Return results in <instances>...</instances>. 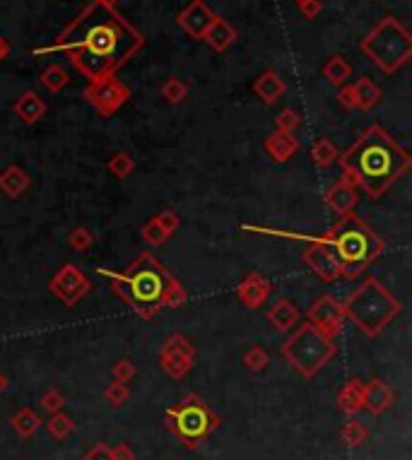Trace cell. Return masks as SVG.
<instances>
[{
    "label": "cell",
    "instance_id": "48",
    "mask_svg": "<svg viewBox=\"0 0 412 460\" xmlns=\"http://www.w3.org/2000/svg\"><path fill=\"white\" fill-rule=\"evenodd\" d=\"M97 5H102V8H116V3H121V0H94Z\"/></svg>",
    "mask_w": 412,
    "mask_h": 460
},
{
    "label": "cell",
    "instance_id": "41",
    "mask_svg": "<svg viewBox=\"0 0 412 460\" xmlns=\"http://www.w3.org/2000/svg\"><path fill=\"white\" fill-rule=\"evenodd\" d=\"M133 376H135V366L128 362V359H123V362H116V366H114V378H116V381L128 383Z\"/></svg>",
    "mask_w": 412,
    "mask_h": 460
},
{
    "label": "cell",
    "instance_id": "3",
    "mask_svg": "<svg viewBox=\"0 0 412 460\" xmlns=\"http://www.w3.org/2000/svg\"><path fill=\"white\" fill-rule=\"evenodd\" d=\"M246 231H256V234L280 236V238H297V241H309L326 246L335 255L340 265V277H357L374 258L384 253V241L376 234L372 226H367L355 214H345L333 229L326 234H302V231H287V229H268V226H253L244 224Z\"/></svg>",
    "mask_w": 412,
    "mask_h": 460
},
{
    "label": "cell",
    "instance_id": "15",
    "mask_svg": "<svg viewBox=\"0 0 412 460\" xmlns=\"http://www.w3.org/2000/svg\"><path fill=\"white\" fill-rule=\"evenodd\" d=\"M237 296L244 306L258 308L266 304V299L270 296V282L261 275V272H249L237 287Z\"/></svg>",
    "mask_w": 412,
    "mask_h": 460
},
{
    "label": "cell",
    "instance_id": "30",
    "mask_svg": "<svg viewBox=\"0 0 412 460\" xmlns=\"http://www.w3.org/2000/svg\"><path fill=\"white\" fill-rule=\"evenodd\" d=\"M186 301V289L181 287V282L176 277L169 279L167 289H164V296H162V306L164 308H179L181 304Z\"/></svg>",
    "mask_w": 412,
    "mask_h": 460
},
{
    "label": "cell",
    "instance_id": "12",
    "mask_svg": "<svg viewBox=\"0 0 412 460\" xmlns=\"http://www.w3.org/2000/svg\"><path fill=\"white\" fill-rule=\"evenodd\" d=\"M306 318H309V323L314 325L316 330H321L326 337H335L340 333V328H343L345 311L340 301H335L331 294H326L309 308Z\"/></svg>",
    "mask_w": 412,
    "mask_h": 460
},
{
    "label": "cell",
    "instance_id": "6",
    "mask_svg": "<svg viewBox=\"0 0 412 460\" xmlns=\"http://www.w3.org/2000/svg\"><path fill=\"white\" fill-rule=\"evenodd\" d=\"M362 54L384 73H396L410 61L412 37L396 17H384L362 42Z\"/></svg>",
    "mask_w": 412,
    "mask_h": 460
},
{
    "label": "cell",
    "instance_id": "44",
    "mask_svg": "<svg viewBox=\"0 0 412 460\" xmlns=\"http://www.w3.org/2000/svg\"><path fill=\"white\" fill-rule=\"evenodd\" d=\"M41 405H44V410H49V412H58L63 407V395L56 393V391L46 393L44 398H41Z\"/></svg>",
    "mask_w": 412,
    "mask_h": 460
},
{
    "label": "cell",
    "instance_id": "5",
    "mask_svg": "<svg viewBox=\"0 0 412 460\" xmlns=\"http://www.w3.org/2000/svg\"><path fill=\"white\" fill-rule=\"evenodd\" d=\"M343 311H345V318H350L364 335L376 337L403 311V304H400V299H396V296L388 292L379 279L369 277L347 296Z\"/></svg>",
    "mask_w": 412,
    "mask_h": 460
},
{
    "label": "cell",
    "instance_id": "31",
    "mask_svg": "<svg viewBox=\"0 0 412 460\" xmlns=\"http://www.w3.org/2000/svg\"><path fill=\"white\" fill-rule=\"evenodd\" d=\"M160 92L169 104H181L188 97V87H186V83H181L179 78H169L167 83L162 85Z\"/></svg>",
    "mask_w": 412,
    "mask_h": 460
},
{
    "label": "cell",
    "instance_id": "16",
    "mask_svg": "<svg viewBox=\"0 0 412 460\" xmlns=\"http://www.w3.org/2000/svg\"><path fill=\"white\" fill-rule=\"evenodd\" d=\"M266 152L273 162H278V164H285V162H290L294 155L299 152V143L297 138L292 135V133H280L275 131L273 135L266 140Z\"/></svg>",
    "mask_w": 412,
    "mask_h": 460
},
{
    "label": "cell",
    "instance_id": "39",
    "mask_svg": "<svg viewBox=\"0 0 412 460\" xmlns=\"http://www.w3.org/2000/svg\"><path fill=\"white\" fill-rule=\"evenodd\" d=\"M275 126H278L280 133H294L299 126V114L294 109H285L278 119H275Z\"/></svg>",
    "mask_w": 412,
    "mask_h": 460
},
{
    "label": "cell",
    "instance_id": "27",
    "mask_svg": "<svg viewBox=\"0 0 412 460\" xmlns=\"http://www.w3.org/2000/svg\"><path fill=\"white\" fill-rule=\"evenodd\" d=\"M70 83V75L63 66H49L41 73V85L49 92H61Z\"/></svg>",
    "mask_w": 412,
    "mask_h": 460
},
{
    "label": "cell",
    "instance_id": "50",
    "mask_svg": "<svg viewBox=\"0 0 412 460\" xmlns=\"http://www.w3.org/2000/svg\"><path fill=\"white\" fill-rule=\"evenodd\" d=\"M294 3H297V5H299V3H304V0H294Z\"/></svg>",
    "mask_w": 412,
    "mask_h": 460
},
{
    "label": "cell",
    "instance_id": "10",
    "mask_svg": "<svg viewBox=\"0 0 412 460\" xmlns=\"http://www.w3.org/2000/svg\"><path fill=\"white\" fill-rule=\"evenodd\" d=\"M49 289L66 306H75L82 296L90 292V279L85 277V272H82L78 265L68 263V265H63L54 277H51Z\"/></svg>",
    "mask_w": 412,
    "mask_h": 460
},
{
    "label": "cell",
    "instance_id": "8",
    "mask_svg": "<svg viewBox=\"0 0 412 460\" xmlns=\"http://www.w3.org/2000/svg\"><path fill=\"white\" fill-rule=\"evenodd\" d=\"M167 422L176 439H181L186 446H196L220 424V419L198 395H188L184 403L167 412Z\"/></svg>",
    "mask_w": 412,
    "mask_h": 460
},
{
    "label": "cell",
    "instance_id": "47",
    "mask_svg": "<svg viewBox=\"0 0 412 460\" xmlns=\"http://www.w3.org/2000/svg\"><path fill=\"white\" fill-rule=\"evenodd\" d=\"M8 54H10V44H8V39H5L3 34H0V63H3L5 58H8Z\"/></svg>",
    "mask_w": 412,
    "mask_h": 460
},
{
    "label": "cell",
    "instance_id": "13",
    "mask_svg": "<svg viewBox=\"0 0 412 460\" xmlns=\"http://www.w3.org/2000/svg\"><path fill=\"white\" fill-rule=\"evenodd\" d=\"M215 17L217 15L210 10V5L205 3V0H191V3L179 13L176 22H179V27L184 29L191 39H203Z\"/></svg>",
    "mask_w": 412,
    "mask_h": 460
},
{
    "label": "cell",
    "instance_id": "26",
    "mask_svg": "<svg viewBox=\"0 0 412 460\" xmlns=\"http://www.w3.org/2000/svg\"><path fill=\"white\" fill-rule=\"evenodd\" d=\"M350 63L345 61L343 56H333L331 61L323 66V78L328 80L331 85H345L347 83V78H350Z\"/></svg>",
    "mask_w": 412,
    "mask_h": 460
},
{
    "label": "cell",
    "instance_id": "33",
    "mask_svg": "<svg viewBox=\"0 0 412 460\" xmlns=\"http://www.w3.org/2000/svg\"><path fill=\"white\" fill-rule=\"evenodd\" d=\"M49 432L56 436V439H66V436L73 432V419L66 417V415H61V412H56L54 417L49 419Z\"/></svg>",
    "mask_w": 412,
    "mask_h": 460
},
{
    "label": "cell",
    "instance_id": "28",
    "mask_svg": "<svg viewBox=\"0 0 412 460\" xmlns=\"http://www.w3.org/2000/svg\"><path fill=\"white\" fill-rule=\"evenodd\" d=\"M335 157H338V150H335V145L331 140H319V143H314V147H311V159H314L316 167H331L335 162Z\"/></svg>",
    "mask_w": 412,
    "mask_h": 460
},
{
    "label": "cell",
    "instance_id": "1",
    "mask_svg": "<svg viewBox=\"0 0 412 460\" xmlns=\"http://www.w3.org/2000/svg\"><path fill=\"white\" fill-rule=\"evenodd\" d=\"M145 37L114 8L92 3L56 37L54 44L34 49V56L66 51L70 63L90 83L114 78L121 66L143 49Z\"/></svg>",
    "mask_w": 412,
    "mask_h": 460
},
{
    "label": "cell",
    "instance_id": "36",
    "mask_svg": "<svg viewBox=\"0 0 412 460\" xmlns=\"http://www.w3.org/2000/svg\"><path fill=\"white\" fill-rule=\"evenodd\" d=\"M143 238L147 243H150V246H162L164 241H167V234H164V229L160 224H157V219L152 217L150 222H147L145 226H143Z\"/></svg>",
    "mask_w": 412,
    "mask_h": 460
},
{
    "label": "cell",
    "instance_id": "4",
    "mask_svg": "<svg viewBox=\"0 0 412 460\" xmlns=\"http://www.w3.org/2000/svg\"><path fill=\"white\" fill-rule=\"evenodd\" d=\"M97 275L111 279V289L133 308L145 321L155 318V313L162 308V296L167 289L169 270L152 253H143L135 263H131L123 272L109 270V267H97Z\"/></svg>",
    "mask_w": 412,
    "mask_h": 460
},
{
    "label": "cell",
    "instance_id": "32",
    "mask_svg": "<svg viewBox=\"0 0 412 460\" xmlns=\"http://www.w3.org/2000/svg\"><path fill=\"white\" fill-rule=\"evenodd\" d=\"M133 169H135V159L126 152H119L109 159V171L114 174L116 178H128L133 174Z\"/></svg>",
    "mask_w": 412,
    "mask_h": 460
},
{
    "label": "cell",
    "instance_id": "43",
    "mask_svg": "<svg viewBox=\"0 0 412 460\" xmlns=\"http://www.w3.org/2000/svg\"><path fill=\"white\" fill-rule=\"evenodd\" d=\"M321 0H304V3H299V13H302L306 20H316V15L321 13Z\"/></svg>",
    "mask_w": 412,
    "mask_h": 460
},
{
    "label": "cell",
    "instance_id": "9",
    "mask_svg": "<svg viewBox=\"0 0 412 460\" xmlns=\"http://www.w3.org/2000/svg\"><path fill=\"white\" fill-rule=\"evenodd\" d=\"M85 99L102 116H114L131 99V90L119 78H107L99 83H90L85 90Z\"/></svg>",
    "mask_w": 412,
    "mask_h": 460
},
{
    "label": "cell",
    "instance_id": "11",
    "mask_svg": "<svg viewBox=\"0 0 412 460\" xmlns=\"http://www.w3.org/2000/svg\"><path fill=\"white\" fill-rule=\"evenodd\" d=\"M193 357H196V349L184 335H172L164 342L162 352H160V362L164 369L169 371L174 378H184L193 366Z\"/></svg>",
    "mask_w": 412,
    "mask_h": 460
},
{
    "label": "cell",
    "instance_id": "22",
    "mask_svg": "<svg viewBox=\"0 0 412 460\" xmlns=\"http://www.w3.org/2000/svg\"><path fill=\"white\" fill-rule=\"evenodd\" d=\"M29 188V176L22 167H8L5 171H0V190L10 198H20Z\"/></svg>",
    "mask_w": 412,
    "mask_h": 460
},
{
    "label": "cell",
    "instance_id": "38",
    "mask_svg": "<svg viewBox=\"0 0 412 460\" xmlns=\"http://www.w3.org/2000/svg\"><path fill=\"white\" fill-rule=\"evenodd\" d=\"M155 219H157V224H160L162 229H164V234H167V236L176 234V229H179V224H181L179 214L172 212V210H164V212L155 214Z\"/></svg>",
    "mask_w": 412,
    "mask_h": 460
},
{
    "label": "cell",
    "instance_id": "46",
    "mask_svg": "<svg viewBox=\"0 0 412 460\" xmlns=\"http://www.w3.org/2000/svg\"><path fill=\"white\" fill-rule=\"evenodd\" d=\"M133 451L128 448L126 444H121V446H116L114 451H111V460H133Z\"/></svg>",
    "mask_w": 412,
    "mask_h": 460
},
{
    "label": "cell",
    "instance_id": "42",
    "mask_svg": "<svg viewBox=\"0 0 412 460\" xmlns=\"http://www.w3.org/2000/svg\"><path fill=\"white\" fill-rule=\"evenodd\" d=\"M338 102H340V107L347 109V111H355V109H357V97H355L352 85H345L343 90L338 92Z\"/></svg>",
    "mask_w": 412,
    "mask_h": 460
},
{
    "label": "cell",
    "instance_id": "14",
    "mask_svg": "<svg viewBox=\"0 0 412 460\" xmlns=\"http://www.w3.org/2000/svg\"><path fill=\"white\" fill-rule=\"evenodd\" d=\"M304 265L314 275H319L323 282H333V279L340 277V265L335 260V255L326 246H319V243H311L304 251Z\"/></svg>",
    "mask_w": 412,
    "mask_h": 460
},
{
    "label": "cell",
    "instance_id": "21",
    "mask_svg": "<svg viewBox=\"0 0 412 460\" xmlns=\"http://www.w3.org/2000/svg\"><path fill=\"white\" fill-rule=\"evenodd\" d=\"M391 403H393V393L381 378H374L372 383L364 386V405H367L374 415H381L384 410H388Z\"/></svg>",
    "mask_w": 412,
    "mask_h": 460
},
{
    "label": "cell",
    "instance_id": "25",
    "mask_svg": "<svg viewBox=\"0 0 412 460\" xmlns=\"http://www.w3.org/2000/svg\"><path fill=\"white\" fill-rule=\"evenodd\" d=\"M338 400H340V407H343L345 412H357L359 407L364 405V386H362V381H350L347 386L340 391L338 395Z\"/></svg>",
    "mask_w": 412,
    "mask_h": 460
},
{
    "label": "cell",
    "instance_id": "45",
    "mask_svg": "<svg viewBox=\"0 0 412 460\" xmlns=\"http://www.w3.org/2000/svg\"><path fill=\"white\" fill-rule=\"evenodd\" d=\"M85 460H111V451L107 446L99 444V446H94L90 453H87Z\"/></svg>",
    "mask_w": 412,
    "mask_h": 460
},
{
    "label": "cell",
    "instance_id": "7",
    "mask_svg": "<svg viewBox=\"0 0 412 460\" xmlns=\"http://www.w3.org/2000/svg\"><path fill=\"white\" fill-rule=\"evenodd\" d=\"M282 354H285L294 369L302 371L304 376H314L328 359H333L335 342H333V337H326L311 323H304V325H299L297 333L285 342Z\"/></svg>",
    "mask_w": 412,
    "mask_h": 460
},
{
    "label": "cell",
    "instance_id": "34",
    "mask_svg": "<svg viewBox=\"0 0 412 460\" xmlns=\"http://www.w3.org/2000/svg\"><path fill=\"white\" fill-rule=\"evenodd\" d=\"M68 243L75 248V251H87V248L94 243V234L90 229H85V226H78V229L70 231L68 236Z\"/></svg>",
    "mask_w": 412,
    "mask_h": 460
},
{
    "label": "cell",
    "instance_id": "29",
    "mask_svg": "<svg viewBox=\"0 0 412 460\" xmlns=\"http://www.w3.org/2000/svg\"><path fill=\"white\" fill-rule=\"evenodd\" d=\"M13 427L22 436H32L41 427V419L37 417V412H32V410H27V407H25V410H20L13 417Z\"/></svg>",
    "mask_w": 412,
    "mask_h": 460
},
{
    "label": "cell",
    "instance_id": "35",
    "mask_svg": "<svg viewBox=\"0 0 412 460\" xmlns=\"http://www.w3.org/2000/svg\"><path fill=\"white\" fill-rule=\"evenodd\" d=\"M268 362H270V357L263 347H251L244 357V364L249 366L251 371H263L268 366Z\"/></svg>",
    "mask_w": 412,
    "mask_h": 460
},
{
    "label": "cell",
    "instance_id": "19",
    "mask_svg": "<svg viewBox=\"0 0 412 460\" xmlns=\"http://www.w3.org/2000/svg\"><path fill=\"white\" fill-rule=\"evenodd\" d=\"M253 92H256V95L261 97L266 104H275L287 92V83L280 78L278 73H275V70H266V73L256 80Z\"/></svg>",
    "mask_w": 412,
    "mask_h": 460
},
{
    "label": "cell",
    "instance_id": "49",
    "mask_svg": "<svg viewBox=\"0 0 412 460\" xmlns=\"http://www.w3.org/2000/svg\"><path fill=\"white\" fill-rule=\"evenodd\" d=\"M3 388H5V378L0 376V393H3Z\"/></svg>",
    "mask_w": 412,
    "mask_h": 460
},
{
    "label": "cell",
    "instance_id": "37",
    "mask_svg": "<svg viewBox=\"0 0 412 460\" xmlns=\"http://www.w3.org/2000/svg\"><path fill=\"white\" fill-rule=\"evenodd\" d=\"M367 439V429L362 427L359 422H347L343 429V441L347 446H359L362 441Z\"/></svg>",
    "mask_w": 412,
    "mask_h": 460
},
{
    "label": "cell",
    "instance_id": "18",
    "mask_svg": "<svg viewBox=\"0 0 412 460\" xmlns=\"http://www.w3.org/2000/svg\"><path fill=\"white\" fill-rule=\"evenodd\" d=\"M203 39L210 44V49L217 51V54H222V51H227L229 46L237 42V32H234V27L229 25L227 20H222V17H215L213 25L208 27V32H205Z\"/></svg>",
    "mask_w": 412,
    "mask_h": 460
},
{
    "label": "cell",
    "instance_id": "17",
    "mask_svg": "<svg viewBox=\"0 0 412 460\" xmlns=\"http://www.w3.org/2000/svg\"><path fill=\"white\" fill-rule=\"evenodd\" d=\"M357 200H359L357 186H350V183H345V181L335 183L333 188L328 190V195H326L328 207H331L335 214H340V217L350 214L352 210L357 207Z\"/></svg>",
    "mask_w": 412,
    "mask_h": 460
},
{
    "label": "cell",
    "instance_id": "2",
    "mask_svg": "<svg viewBox=\"0 0 412 460\" xmlns=\"http://www.w3.org/2000/svg\"><path fill=\"white\" fill-rule=\"evenodd\" d=\"M340 164L345 183L362 188L369 198H379L408 171L412 159L384 128L372 126L340 157Z\"/></svg>",
    "mask_w": 412,
    "mask_h": 460
},
{
    "label": "cell",
    "instance_id": "40",
    "mask_svg": "<svg viewBox=\"0 0 412 460\" xmlns=\"http://www.w3.org/2000/svg\"><path fill=\"white\" fill-rule=\"evenodd\" d=\"M126 398H128V383L116 381L114 386H109V391H107V400H109L111 405H121Z\"/></svg>",
    "mask_w": 412,
    "mask_h": 460
},
{
    "label": "cell",
    "instance_id": "23",
    "mask_svg": "<svg viewBox=\"0 0 412 460\" xmlns=\"http://www.w3.org/2000/svg\"><path fill=\"white\" fill-rule=\"evenodd\" d=\"M268 321L275 325L278 330H290L299 321V308L287 299L275 301L273 308L268 311Z\"/></svg>",
    "mask_w": 412,
    "mask_h": 460
},
{
    "label": "cell",
    "instance_id": "24",
    "mask_svg": "<svg viewBox=\"0 0 412 460\" xmlns=\"http://www.w3.org/2000/svg\"><path fill=\"white\" fill-rule=\"evenodd\" d=\"M352 90H355V97H357V109L369 111V109H374L376 104L381 102L379 85H376L374 80H369V78H359L357 83L352 85Z\"/></svg>",
    "mask_w": 412,
    "mask_h": 460
},
{
    "label": "cell",
    "instance_id": "20",
    "mask_svg": "<svg viewBox=\"0 0 412 460\" xmlns=\"http://www.w3.org/2000/svg\"><path fill=\"white\" fill-rule=\"evenodd\" d=\"M15 114L20 116V121L32 126L46 116V102L37 95V92H25V95L15 102Z\"/></svg>",
    "mask_w": 412,
    "mask_h": 460
}]
</instances>
